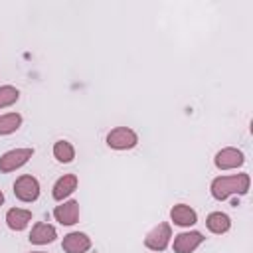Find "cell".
<instances>
[{
	"label": "cell",
	"instance_id": "13",
	"mask_svg": "<svg viewBox=\"0 0 253 253\" xmlns=\"http://www.w3.org/2000/svg\"><path fill=\"white\" fill-rule=\"evenodd\" d=\"M32 221V211L30 210H22V208H12L6 211V223L10 229L14 231H22L26 229V225Z\"/></svg>",
	"mask_w": 253,
	"mask_h": 253
},
{
	"label": "cell",
	"instance_id": "19",
	"mask_svg": "<svg viewBox=\"0 0 253 253\" xmlns=\"http://www.w3.org/2000/svg\"><path fill=\"white\" fill-rule=\"evenodd\" d=\"M32 253H45V251H32Z\"/></svg>",
	"mask_w": 253,
	"mask_h": 253
},
{
	"label": "cell",
	"instance_id": "10",
	"mask_svg": "<svg viewBox=\"0 0 253 253\" xmlns=\"http://www.w3.org/2000/svg\"><path fill=\"white\" fill-rule=\"evenodd\" d=\"M77 184H79V180H77L75 174H63V176L53 184V192H51L53 200L63 202L65 198H69V196L77 190Z\"/></svg>",
	"mask_w": 253,
	"mask_h": 253
},
{
	"label": "cell",
	"instance_id": "16",
	"mask_svg": "<svg viewBox=\"0 0 253 253\" xmlns=\"http://www.w3.org/2000/svg\"><path fill=\"white\" fill-rule=\"evenodd\" d=\"M20 125H22V115L18 113L0 115V134H12L20 128Z\"/></svg>",
	"mask_w": 253,
	"mask_h": 253
},
{
	"label": "cell",
	"instance_id": "8",
	"mask_svg": "<svg viewBox=\"0 0 253 253\" xmlns=\"http://www.w3.org/2000/svg\"><path fill=\"white\" fill-rule=\"evenodd\" d=\"M61 247L65 253H85L91 249V237L81 231H71L63 237Z\"/></svg>",
	"mask_w": 253,
	"mask_h": 253
},
{
	"label": "cell",
	"instance_id": "4",
	"mask_svg": "<svg viewBox=\"0 0 253 253\" xmlns=\"http://www.w3.org/2000/svg\"><path fill=\"white\" fill-rule=\"evenodd\" d=\"M34 156V148H14L0 156V172H14Z\"/></svg>",
	"mask_w": 253,
	"mask_h": 253
},
{
	"label": "cell",
	"instance_id": "1",
	"mask_svg": "<svg viewBox=\"0 0 253 253\" xmlns=\"http://www.w3.org/2000/svg\"><path fill=\"white\" fill-rule=\"evenodd\" d=\"M249 184H251V178L245 172L233 174V176H217V178L211 180L210 192L217 202H223L233 194L245 196L249 192Z\"/></svg>",
	"mask_w": 253,
	"mask_h": 253
},
{
	"label": "cell",
	"instance_id": "18",
	"mask_svg": "<svg viewBox=\"0 0 253 253\" xmlns=\"http://www.w3.org/2000/svg\"><path fill=\"white\" fill-rule=\"evenodd\" d=\"M4 204V194H2V190H0V206Z\"/></svg>",
	"mask_w": 253,
	"mask_h": 253
},
{
	"label": "cell",
	"instance_id": "15",
	"mask_svg": "<svg viewBox=\"0 0 253 253\" xmlns=\"http://www.w3.org/2000/svg\"><path fill=\"white\" fill-rule=\"evenodd\" d=\"M53 156L57 158V162L69 164V162H73V158H75V148H73V144L67 142V140H57V142L53 144Z\"/></svg>",
	"mask_w": 253,
	"mask_h": 253
},
{
	"label": "cell",
	"instance_id": "6",
	"mask_svg": "<svg viewBox=\"0 0 253 253\" xmlns=\"http://www.w3.org/2000/svg\"><path fill=\"white\" fill-rule=\"evenodd\" d=\"M213 162H215V166H217L219 170H233V168L243 166L245 156H243V152H241L239 148L225 146V148H221V150L215 154Z\"/></svg>",
	"mask_w": 253,
	"mask_h": 253
},
{
	"label": "cell",
	"instance_id": "7",
	"mask_svg": "<svg viewBox=\"0 0 253 253\" xmlns=\"http://www.w3.org/2000/svg\"><path fill=\"white\" fill-rule=\"evenodd\" d=\"M204 235L200 231H184L174 237V253H192L204 243Z\"/></svg>",
	"mask_w": 253,
	"mask_h": 253
},
{
	"label": "cell",
	"instance_id": "9",
	"mask_svg": "<svg viewBox=\"0 0 253 253\" xmlns=\"http://www.w3.org/2000/svg\"><path fill=\"white\" fill-rule=\"evenodd\" d=\"M53 217H55L61 225H73V223H77V219H79V204H77L75 200L61 202L59 206H55Z\"/></svg>",
	"mask_w": 253,
	"mask_h": 253
},
{
	"label": "cell",
	"instance_id": "17",
	"mask_svg": "<svg viewBox=\"0 0 253 253\" xmlns=\"http://www.w3.org/2000/svg\"><path fill=\"white\" fill-rule=\"evenodd\" d=\"M20 97V91L14 85H2L0 87V109H6L10 105H14Z\"/></svg>",
	"mask_w": 253,
	"mask_h": 253
},
{
	"label": "cell",
	"instance_id": "2",
	"mask_svg": "<svg viewBox=\"0 0 253 253\" xmlns=\"http://www.w3.org/2000/svg\"><path fill=\"white\" fill-rule=\"evenodd\" d=\"M107 144L115 150H128L138 144V134L128 126H117L107 134Z\"/></svg>",
	"mask_w": 253,
	"mask_h": 253
},
{
	"label": "cell",
	"instance_id": "12",
	"mask_svg": "<svg viewBox=\"0 0 253 253\" xmlns=\"http://www.w3.org/2000/svg\"><path fill=\"white\" fill-rule=\"evenodd\" d=\"M170 217H172V221H174L176 225H180V227H190V225H194V223L198 221L196 210H192V208L186 206V204H176V206L170 210Z\"/></svg>",
	"mask_w": 253,
	"mask_h": 253
},
{
	"label": "cell",
	"instance_id": "3",
	"mask_svg": "<svg viewBox=\"0 0 253 253\" xmlns=\"http://www.w3.org/2000/svg\"><path fill=\"white\" fill-rule=\"evenodd\" d=\"M14 196L20 200V202H36L40 198V182L30 176V174H24L20 176L16 182H14Z\"/></svg>",
	"mask_w": 253,
	"mask_h": 253
},
{
	"label": "cell",
	"instance_id": "14",
	"mask_svg": "<svg viewBox=\"0 0 253 253\" xmlns=\"http://www.w3.org/2000/svg\"><path fill=\"white\" fill-rule=\"evenodd\" d=\"M206 225H208V229H210L211 233L221 235V233L229 231L231 219H229V215L223 213V211H211V213L208 215V219H206Z\"/></svg>",
	"mask_w": 253,
	"mask_h": 253
},
{
	"label": "cell",
	"instance_id": "11",
	"mask_svg": "<svg viewBox=\"0 0 253 253\" xmlns=\"http://www.w3.org/2000/svg\"><path fill=\"white\" fill-rule=\"evenodd\" d=\"M55 237H57V229L43 221H38L30 231V243H36V245H47Z\"/></svg>",
	"mask_w": 253,
	"mask_h": 253
},
{
	"label": "cell",
	"instance_id": "5",
	"mask_svg": "<svg viewBox=\"0 0 253 253\" xmlns=\"http://www.w3.org/2000/svg\"><path fill=\"white\" fill-rule=\"evenodd\" d=\"M172 239V227L170 223H158L154 229H150L144 237V245L150 251H164Z\"/></svg>",
	"mask_w": 253,
	"mask_h": 253
}]
</instances>
